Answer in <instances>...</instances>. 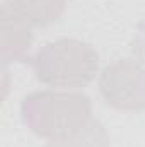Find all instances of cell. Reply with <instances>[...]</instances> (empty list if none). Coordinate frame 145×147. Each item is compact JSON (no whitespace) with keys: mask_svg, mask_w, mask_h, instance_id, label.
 <instances>
[{"mask_svg":"<svg viewBox=\"0 0 145 147\" xmlns=\"http://www.w3.org/2000/svg\"><path fill=\"white\" fill-rule=\"evenodd\" d=\"M21 116L38 137H68L92 120L91 98L77 91H34L22 98Z\"/></svg>","mask_w":145,"mask_h":147,"instance_id":"obj_1","label":"cell"},{"mask_svg":"<svg viewBox=\"0 0 145 147\" xmlns=\"http://www.w3.org/2000/svg\"><path fill=\"white\" fill-rule=\"evenodd\" d=\"M38 80L50 87L79 89L89 86L99 70L96 48L79 38L44 43L29 60Z\"/></svg>","mask_w":145,"mask_h":147,"instance_id":"obj_2","label":"cell"},{"mask_svg":"<svg viewBox=\"0 0 145 147\" xmlns=\"http://www.w3.org/2000/svg\"><path fill=\"white\" fill-rule=\"evenodd\" d=\"M99 94L119 111H145V65L121 58L106 65L99 75Z\"/></svg>","mask_w":145,"mask_h":147,"instance_id":"obj_3","label":"cell"},{"mask_svg":"<svg viewBox=\"0 0 145 147\" xmlns=\"http://www.w3.org/2000/svg\"><path fill=\"white\" fill-rule=\"evenodd\" d=\"M33 26L12 12L3 2L0 7V34L2 48L0 57L3 67L9 62H29V51L33 45Z\"/></svg>","mask_w":145,"mask_h":147,"instance_id":"obj_4","label":"cell"},{"mask_svg":"<svg viewBox=\"0 0 145 147\" xmlns=\"http://www.w3.org/2000/svg\"><path fill=\"white\" fill-rule=\"evenodd\" d=\"M68 0H3V3L34 28H46L58 22Z\"/></svg>","mask_w":145,"mask_h":147,"instance_id":"obj_5","label":"cell"},{"mask_svg":"<svg viewBox=\"0 0 145 147\" xmlns=\"http://www.w3.org/2000/svg\"><path fill=\"white\" fill-rule=\"evenodd\" d=\"M46 147H109V135L99 120H91L72 135L50 140Z\"/></svg>","mask_w":145,"mask_h":147,"instance_id":"obj_6","label":"cell"},{"mask_svg":"<svg viewBox=\"0 0 145 147\" xmlns=\"http://www.w3.org/2000/svg\"><path fill=\"white\" fill-rule=\"evenodd\" d=\"M130 50L132 53L145 63V19H142L133 33V38L130 41Z\"/></svg>","mask_w":145,"mask_h":147,"instance_id":"obj_7","label":"cell"}]
</instances>
